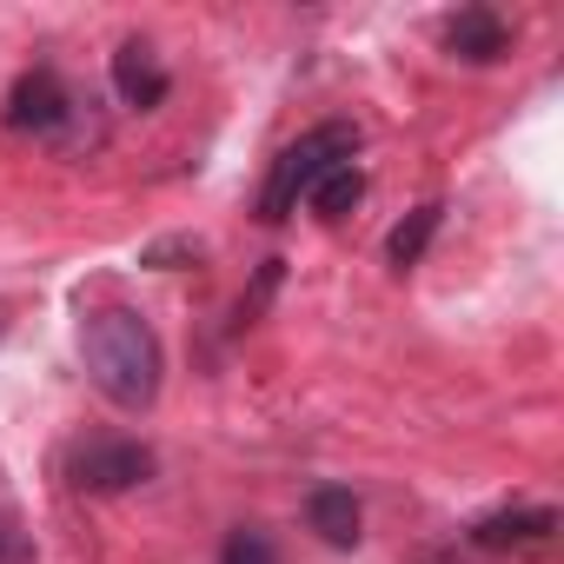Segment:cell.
I'll use <instances>...</instances> for the list:
<instances>
[{"instance_id":"6da1fadb","label":"cell","mask_w":564,"mask_h":564,"mask_svg":"<svg viewBox=\"0 0 564 564\" xmlns=\"http://www.w3.org/2000/svg\"><path fill=\"white\" fill-rule=\"evenodd\" d=\"M80 366L94 379V392L120 412H147L160 399V379H166V346L153 333L147 313L133 306H94L80 319Z\"/></svg>"},{"instance_id":"7a4b0ae2","label":"cell","mask_w":564,"mask_h":564,"mask_svg":"<svg viewBox=\"0 0 564 564\" xmlns=\"http://www.w3.org/2000/svg\"><path fill=\"white\" fill-rule=\"evenodd\" d=\"M359 153V127L352 120H319L313 133H300L286 153L272 160V173H265V186H259V219L265 226H286L293 213H300V199L333 173V166H346Z\"/></svg>"},{"instance_id":"3957f363","label":"cell","mask_w":564,"mask_h":564,"mask_svg":"<svg viewBox=\"0 0 564 564\" xmlns=\"http://www.w3.org/2000/svg\"><path fill=\"white\" fill-rule=\"evenodd\" d=\"M87 94H74L67 87V74L61 67H28L21 80H14V94H8V127L14 133H28V140H47V147H94L100 140V127L87 120Z\"/></svg>"},{"instance_id":"277c9868","label":"cell","mask_w":564,"mask_h":564,"mask_svg":"<svg viewBox=\"0 0 564 564\" xmlns=\"http://www.w3.org/2000/svg\"><path fill=\"white\" fill-rule=\"evenodd\" d=\"M153 471H160L153 445H140V438H127V432H94V438H80V445L67 452V485L87 491V498H120V491L147 485Z\"/></svg>"},{"instance_id":"5b68a950","label":"cell","mask_w":564,"mask_h":564,"mask_svg":"<svg viewBox=\"0 0 564 564\" xmlns=\"http://www.w3.org/2000/svg\"><path fill=\"white\" fill-rule=\"evenodd\" d=\"M445 54L452 61H471V67H491V61H505L511 54V28H505V14L498 8H458L452 21H445Z\"/></svg>"},{"instance_id":"8992f818","label":"cell","mask_w":564,"mask_h":564,"mask_svg":"<svg viewBox=\"0 0 564 564\" xmlns=\"http://www.w3.org/2000/svg\"><path fill=\"white\" fill-rule=\"evenodd\" d=\"M166 61L153 54V41H120L113 47V94H120V107H133V113H153L160 100H166Z\"/></svg>"},{"instance_id":"52a82bcc","label":"cell","mask_w":564,"mask_h":564,"mask_svg":"<svg viewBox=\"0 0 564 564\" xmlns=\"http://www.w3.org/2000/svg\"><path fill=\"white\" fill-rule=\"evenodd\" d=\"M306 524L333 544V551H352L366 538V505L352 485H313L306 491Z\"/></svg>"},{"instance_id":"ba28073f","label":"cell","mask_w":564,"mask_h":564,"mask_svg":"<svg viewBox=\"0 0 564 564\" xmlns=\"http://www.w3.org/2000/svg\"><path fill=\"white\" fill-rule=\"evenodd\" d=\"M557 538V511L551 505H524V511H491L471 524V544L478 551H531V544H551Z\"/></svg>"},{"instance_id":"9c48e42d","label":"cell","mask_w":564,"mask_h":564,"mask_svg":"<svg viewBox=\"0 0 564 564\" xmlns=\"http://www.w3.org/2000/svg\"><path fill=\"white\" fill-rule=\"evenodd\" d=\"M438 226H445V206L438 199H425V206H412L392 232H386V265L392 272H405V265H419L425 259V246L438 239Z\"/></svg>"},{"instance_id":"30bf717a","label":"cell","mask_w":564,"mask_h":564,"mask_svg":"<svg viewBox=\"0 0 564 564\" xmlns=\"http://www.w3.org/2000/svg\"><path fill=\"white\" fill-rule=\"evenodd\" d=\"M306 199H313V213H319V219H346V213L366 199V173H359V160L333 166V173H326V180H319Z\"/></svg>"},{"instance_id":"8fae6325","label":"cell","mask_w":564,"mask_h":564,"mask_svg":"<svg viewBox=\"0 0 564 564\" xmlns=\"http://www.w3.org/2000/svg\"><path fill=\"white\" fill-rule=\"evenodd\" d=\"M219 564H279V544L259 524H232L226 544H219Z\"/></svg>"},{"instance_id":"7c38bea8","label":"cell","mask_w":564,"mask_h":564,"mask_svg":"<svg viewBox=\"0 0 564 564\" xmlns=\"http://www.w3.org/2000/svg\"><path fill=\"white\" fill-rule=\"evenodd\" d=\"M0 564H41V544H34V531L21 524L14 505H0Z\"/></svg>"},{"instance_id":"4fadbf2b","label":"cell","mask_w":564,"mask_h":564,"mask_svg":"<svg viewBox=\"0 0 564 564\" xmlns=\"http://www.w3.org/2000/svg\"><path fill=\"white\" fill-rule=\"evenodd\" d=\"M0 339H8V306H0Z\"/></svg>"}]
</instances>
